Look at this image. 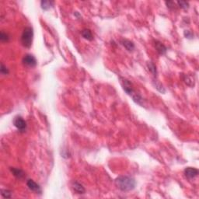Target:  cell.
Masks as SVG:
<instances>
[{
    "label": "cell",
    "instance_id": "cell-19",
    "mask_svg": "<svg viewBox=\"0 0 199 199\" xmlns=\"http://www.w3.org/2000/svg\"><path fill=\"white\" fill-rule=\"evenodd\" d=\"M0 72H1V74L2 75H8L9 74V70L3 64H1V68H0Z\"/></svg>",
    "mask_w": 199,
    "mask_h": 199
},
{
    "label": "cell",
    "instance_id": "cell-13",
    "mask_svg": "<svg viewBox=\"0 0 199 199\" xmlns=\"http://www.w3.org/2000/svg\"><path fill=\"white\" fill-rule=\"evenodd\" d=\"M81 34H82V36H83L85 39L88 40V41H93V34H92L91 31L89 30V29H85V30H83V31H82V33H81Z\"/></svg>",
    "mask_w": 199,
    "mask_h": 199
},
{
    "label": "cell",
    "instance_id": "cell-14",
    "mask_svg": "<svg viewBox=\"0 0 199 199\" xmlns=\"http://www.w3.org/2000/svg\"><path fill=\"white\" fill-rule=\"evenodd\" d=\"M147 67H148V68H149V72L153 74L155 77H156V74H157V72H156V65H155L154 63L152 62V61H148Z\"/></svg>",
    "mask_w": 199,
    "mask_h": 199
},
{
    "label": "cell",
    "instance_id": "cell-21",
    "mask_svg": "<svg viewBox=\"0 0 199 199\" xmlns=\"http://www.w3.org/2000/svg\"><path fill=\"white\" fill-rule=\"evenodd\" d=\"M166 5H167V7L169 9H174V5H175V3L172 1H169V2H166Z\"/></svg>",
    "mask_w": 199,
    "mask_h": 199
},
{
    "label": "cell",
    "instance_id": "cell-7",
    "mask_svg": "<svg viewBox=\"0 0 199 199\" xmlns=\"http://www.w3.org/2000/svg\"><path fill=\"white\" fill-rule=\"evenodd\" d=\"M198 171L194 167H187L184 170V175L187 179H193L197 176Z\"/></svg>",
    "mask_w": 199,
    "mask_h": 199
},
{
    "label": "cell",
    "instance_id": "cell-9",
    "mask_svg": "<svg viewBox=\"0 0 199 199\" xmlns=\"http://www.w3.org/2000/svg\"><path fill=\"white\" fill-rule=\"evenodd\" d=\"M10 171L12 172V174H13L16 178H18V179H23V178L25 177V173L23 172V171H22L21 169L11 167Z\"/></svg>",
    "mask_w": 199,
    "mask_h": 199
},
{
    "label": "cell",
    "instance_id": "cell-10",
    "mask_svg": "<svg viewBox=\"0 0 199 199\" xmlns=\"http://www.w3.org/2000/svg\"><path fill=\"white\" fill-rule=\"evenodd\" d=\"M155 48H156V51L160 55H165L166 52H167V47L160 41H155Z\"/></svg>",
    "mask_w": 199,
    "mask_h": 199
},
{
    "label": "cell",
    "instance_id": "cell-1",
    "mask_svg": "<svg viewBox=\"0 0 199 199\" xmlns=\"http://www.w3.org/2000/svg\"><path fill=\"white\" fill-rule=\"evenodd\" d=\"M115 184L122 191H130L134 188L136 182L131 177L121 176L116 178Z\"/></svg>",
    "mask_w": 199,
    "mask_h": 199
},
{
    "label": "cell",
    "instance_id": "cell-5",
    "mask_svg": "<svg viewBox=\"0 0 199 199\" xmlns=\"http://www.w3.org/2000/svg\"><path fill=\"white\" fill-rule=\"evenodd\" d=\"M23 63L28 67H34L37 65L36 58L30 54L26 55L23 58Z\"/></svg>",
    "mask_w": 199,
    "mask_h": 199
},
{
    "label": "cell",
    "instance_id": "cell-4",
    "mask_svg": "<svg viewBox=\"0 0 199 199\" xmlns=\"http://www.w3.org/2000/svg\"><path fill=\"white\" fill-rule=\"evenodd\" d=\"M13 124L21 132H24L27 130V122L21 116H16L13 119Z\"/></svg>",
    "mask_w": 199,
    "mask_h": 199
},
{
    "label": "cell",
    "instance_id": "cell-18",
    "mask_svg": "<svg viewBox=\"0 0 199 199\" xmlns=\"http://www.w3.org/2000/svg\"><path fill=\"white\" fill-rule=\"evenodd\" d=\"M0 39H1V41H2V42L9 41V34H6V33H5V32H3V31H2V32H1V36H0Z\"/></svg>",
    "mask_w": 199,
    "mask_h": 199
},
{
    "label": "cell",
    "instance_id": "cell-11",
    "mask_svg": "<svg viewBox=\"0 0 199 199\" xmlns=\"http://www.w3.org/2000/svg\"><path fill=\"white\" fill-rule=\"evenodd\" d=\"M121 45H123L128 51H132L134 49V45L133 44V42H131L129 40L122 39L121 41Z\"/></svg>",
    "mask_w": 199,
    "mask_h": 199
},
{
    "label": "cell",
    "instance_id": "cell-15",
    "mask_svg": "<svg viewBox=\"0 0 199 199\" xmlns=\"http://www.w3.org/2000/svg\"><path fill=\"white\" fill-rule=\"evenodd\" d=\"M153 83H154V86H156V88L157 89L158 91H160L162 93H165V89L163 88V86L160 83H158L157 81L156 80H153Z\"/></svg>",
    "mask_w": 199,
    "mask_h": 199
},
{
    "label": "cell",
    "instance_id": "cell-20",
    "mask_svg": "<svg viewBox=\"0 0 199 199\" xmlns=\"http://www.w3.org/2000/svg\"><path fill=\"white\" fill-rule=\"evenodd\" d=\"M184 36L186 37L187 38H189V39H191L193 37H194V34L193 33H191V31H184Z\"/></svg>",
    "mask_w": 199,
    "mask_h": 199
},
{
    "label": "cell",
    "instance_id": "cell-16",
    "mask_svg": "<svg viewBox=\"0 0 199 199\" xmlns=\"http://www.w3.org/2000/svg\"><path fill=\"white\" fill-rule=\"evenodd\" d=\"M2 196L5 198H10L12 197V192L9 190H6V189H2Z\"/></svg>",
    "mask_w": 199,
    "mask_h": 199
},
{
    "label": "cell",
    "instance_id": "cell-17",
    "mask_svg": "<svg viewBox=\"0 0 199 199\" xmlns=\"http://www.w3.org/2000/svg\"><path fill=\"white\" fill-rule=\"evenodd\" d=\"M177 3L178 4L179 7L181 8V9H188V7H189V3L188 2H185V1H177Z\"/></svg>",
    "mask_w": 199,
    "mask_h": 199
},
{
    "label": "cell",
    "instance_id": "cell-2",
    "mask_svg": "<svg viewBox=\"0 0 199 199\" xmlns=\"http://www.w3.org/2000/svg\"><path fill=\"white\" fill-rule=\"evenodd\" d=\"M119 79H120V83L124 91H125L130 97H131V98L133 99V101H134V102L137 103V104H139V105H141V106H142V105H143V104H142V101H143L142 97H141L139 93H138L134 90L131 83H130L128 80L124 79V78L120 77Z\"/></svg>",
    "mask_w": 199,
    "mask_h": 199
},
{
    "label": "cell",
    "instance_id": "cell-8",
    "mask_svg": "<svg viewBox=\"0 0 199 199\" xmlns=\"http://www.w3.org/2000/svg\"><path fill=\"white\" fill-rule=\"evenodd\" d=\"M72 188H73L74 191L76 192L77 194H84L86 192L84 187L78 181H74L72 183Z\"/></svg>",
    "mask_w": 199,
    "mask_h": 199
},
{
    "label": "cell",
    "instance_id": "cell-12",
    "mask_svg": "<svg viewBox=\"0 0 199 199\" xmlns=\"http://www.w3.org/2000/svg\"><path fill=\"white\" fill-rule=\"evenodd\" d=\"M55 2L53 1H47V0H44L41 2V8L44 10H48L54 6Z\"/></svg>",
    "mask_w": 199,
    "mask_h": 199
},
{
    "label": "cell",
    "instance_id": "cell-3",
    "mask_svg": "<svg viewBox=\"0 0 199 199\" xmlns=\"http://www.w3.org/2000/svg\"><path fill=\"white\" fill-rule=\"evenodd\" d=\"M33 37H34V30L31 27H26L21 35V44L23 47L30 48L32 45Z\"/></svg>",
    "mask_w": 199,
    "mask_h": 199
},
{
    "label": "cell",
    "instance_id": "cell-6",
    "mask_svg": "<svg viewBox=\"0 0 199 199\" xmlns=\"http://www.w3.org/2000/svg\"><path fill=\"white\" fill-rule=\"evenodd\" d=\"M27 187H29V189H30L31 191L35 192V193H37V194H41V192H42L41 187L40 185L38 184L36 182H34L33 180H31V179L28 180L27 182Z\"/></svg>",
    "mask_w": 199,
    "mask_h": 199
}]
</instances>
